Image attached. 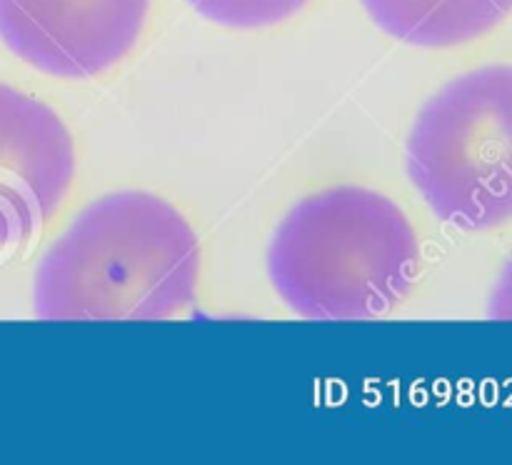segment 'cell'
Segmentation results:
<instances>
[{
	"label": "cell",
	"instance_id": "6da1fadb",
	"mask_svg": "<svg viewBox=\"0 0 512 465\" xmlns=\"http://www.w3.org/2000/svg\"><path fill=\"white\" fill-rule=\"evenodd\" d=\"M200 245L168 200L118 190L90 203L40 258L43 320H168L198 295Z\"/></svg>",
	"mask_w": 512,
	"mask_h": 465
},
{
	"label": "cell",
	"instance_id": "7a4b0ae2",
	"mask_svg": "<svg viewBox=\"0 0 512 465\" xmlns=\"http://www.w3.org/2000/svg\"><path fill=\"white\" fill-rule=\"evenodd\" d=\"M268 278L290 313L308 320L388 315L413 290L420 238L395 200L363 185L305 195L268 243Z\"/></svg>",
	"mask_w": 512,
	"mask_h": 465
},
{
	"label": "cell",
	"instance_id": "3957f363",
	"mask_svg": "<svg viewBox=\"0 0 512 465\" xmlns=\"http://www.w3.org/2000/svg\"><path fill=\"white\" fill-rule=\"evenodd\" d=\"M413 188L468 233L512 223V63L480 65L425 100L405 143Z\"/></svg>",
	"mask_w": 512,
	"mask_h": 465
},
{
	"label": "cell",
	"instance_id": "277c9868",
	"mask_svg": "<svg viewBox=\"0 0 512 465\" xmlns=\"http://www.w3.org/2000/svg\"><path fill=\"white\" fill-rule=\"evenodd\" d=\"M153 0H0V40L50 78L108 73L143 35Z\"/></svg>",
	"mask_w": 512,
	"mask_h": 465
},
{
	"label": "cell",
	"instance_id": "5b68a950",
	"mask_svg": "<svg viewBox=\"0 0 512 465\" xmlns=\"http://www.w3.org/2000/svg\"><path fill=\"white\" fill-rule=\"evenodd\" d=\"M73 135L35 95L0 83V258L28 245L68 198Z\"/></svg>",
	"mask_w": 512,
	"mask_h": 465
},
{
	"label": "cell",
	"instance_id": "8992f818",
	"mask_svg": "<svg viewBox=\"0 0 512 465\" xmlns=\"http://www.w3.org/2000/svg\"><path fill=\"white\" fill-rule=\"evenodd\" d=\"M388 38L413 48H458L485 38L512 15V0H360Z\"/></svg>",
	"mask_w": 512,
	"mask_h": 465
},
{
	"label": "cell",
	"instance_id": "52a82bcc",
	"mask_svg": "<svg viewBox=\"0 0 512 465\" xmlns=\"http://www.w3.org/2000/svg\"><path fill=\"white\" fill-rule=\"evenodd\" d=\"M313 0H188L208 23L228 30H265L288 23Z\"/></svg>",
	"mask_w": 512,
	"mask_h": 465
},
{
	"label": "cell",
	"instance_id": "ba28073f",
	"mask_svg": "<svg viewBox=\"0 0 512 465\" xmlns=\"http://www.w3.org/2000/svg\"><path fill=\"white\" fill-rule=\"evenodd\" d=\"M488 315L495 320H512V255L500 270L495 288L490 293Z\"/></svg>",
	"mask_w": 512,
	"mask_h": 465
}]
</instances>
